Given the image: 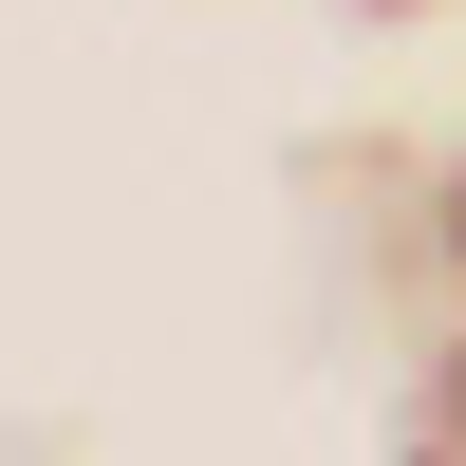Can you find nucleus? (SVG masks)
Returning a JSON list of instances; mask_svg holds the SVG:
<instances>
[]
</instances>
